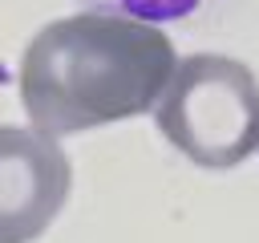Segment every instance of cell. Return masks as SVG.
<instances>
[{
  "label": "cell",
  "mask_w": 259,
  "mask_h": 243,
  "mask_svg": "<svg viewBox=\"0 0 259 243\" xmlns=\"http://www.w3.org/2000/svg\"><path fill=\"white\" fill-rule=\"evenodd\" d=\"M178 69L174 40L138 16L85 8L45 24L20 57V101L61 138L150 113Z\"/></svg>",
  "instance_id": "6da1fadb"
},
{
  "label": "cell",
  "mask_w": 259,
  "mask_h": 243,
  "mask_svg": "<svg viewBox=\"0 0 259 243\" xmlns=\"http://www.w3.org/2000/svg\"><path fill=\"white\" fill-rule=\"evenodd\" d=\"M154 122L194 166L231 170L259 150V77L223 53L182 57Z\"/></svg>",
  "instance_id": "7a4b0ae2"
},
{
  "label": "cell",
  "mask_w": 259,
  "mask_h": 243,
  "mask_svg": "<svg viewBox=\"0 0 259 243\" xmlns=\"http://www.w3.org/2000/svg\"><path fill=\"white\" fill-rule=\"evenodd\" d=\"M73 166L53 134L0 126V243H32L61 215Z\"/></svg>",
  "instance_id": "3957f363"
},
{
  "label": "cell",
  "mask_w": 259,
  "mask_h": 243,
  "mask_svg": "<svg viewBox=\"0 0 259 243\" xmlns=\"http://www.w3.org/2000/svg\"><path fill=\"white\" fill-rule=\"evenodd\" d=\"M85 8H101V12H121V16H138L150 24H166V20H190L202 12H219L235 0H81Z\"/></svg>",
  "instance_id": "277c9868"
}]
</instances>
